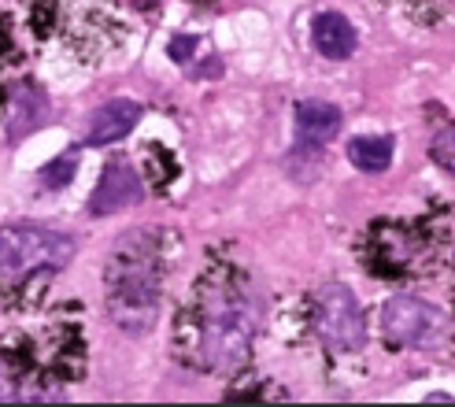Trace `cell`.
I'll list each match as a JSON object with an SVG mask.
<instances>
[{"label": "cell", "instance_id": "5bb4252c", "mask_svg": "<svg viewBox=\"0 0 455 407\" xmlns=\"http://www.w3.org/2000/svg\"><path fill=\"white\" fill-rule=\"evenodd\" d=\"M0 400H22V396H19V389L12 386V381H8L4 374H0Z\"/></svg>", "mask_w": 455, "mask_h": 407}, {"label": "cell", "instance_id": "8fae6325", "mask_svg": "<svg viewBox=\"0 0 455 407\" xmlns=\"http://www.w3.org/2000/svg\"><path fill=\"white\" fill-rule=\"evenodd\" d=\"M75 171H78V152H63L56 164H49V167L41 171V182L49 186V189H63L75 178Z\"/></svg>", "mask_w": 455, "mask_h": 407}, {"label": "cell", "instance_id": "52a82bcc", "mask_svg": "<svg viewBox=\"0 0 455 407\" xmlns=\"http://www.w3.org/2000/svg\"><path fill=\"white\" fill-rule=\"evenodd\" d=\"M141 123V104L138 100H108L104 108H97V116L89 119V145H111V141H123L126 133Z\"/></svg>", "mask_w": 455, "mask_h": 407}, {"label": "cell", "instance_id": "277c9868", "mask_svg": "<svg viewBox=\"0 0 455 407\" xmlns=\"http://www.w3.org/2000/svg\"><path fill=\"white\" fill-rule=\"evenodd\" d=\"M311 323L315 333L323 337V345L337 352H355L367 341V326H363V307L355 292L340 282H326L315 289L311 297Z\"/></svg>", "mask_w": 455, "mask_h": 407}, {"label": "cell", "instance_id": "4fadbf2b", "mask_svg": "<svg viewBox=\"0 0 455 407\" xmlns=\"http://www.w3.org/2000/svg\"><path fill=\"white\" fill-rule=\"evenodd\" d=\"M189 52H193V37H174L171 41V56L174 60H186Z\"/></svg>", "mask_w": 455, "mask_h": 407}, {"label": "cell", "instance_id": "5b68a950", "mask_svg": "<svg viewBox=\"0 0 455 407\" xmlns=\"http://www.w3.org/2000/svg\"><path fill=\"white\" fill-rule=\"evenodd\" d=\"M381 330L400 348H434L444 341L448 319L441 307L419 297H393L381 311Z\"/></svg>", "mask_w": 455, "mask_h": 407}, {"label": "cell", "instance_id": "8992f818", "mask_svg": "<svg viewBox=\"0 0 455 407\" xmlns=\"http://www.w3.org/2000/svg\"><path fill=\"white\" fill-rule=\"evenodd\" d=\"M141 200V178L126 160H116L108 164L100 182L93 189V200H89V211L93 215H116L123 208H133Z\"/></svg>", "mask_w": 455, "mask_h": 407}, {"label": "cell", "instance_id": "7a4b0ae2", "mask_svg": "<svg viewBox=\"0 0 455 407\" xmlns=\"http://www.w3.org/2000/svg\"><path fill=\"white\" fill-rule=\"evenodd\" d=\"M108 315L126 333H148L159 319V285H164V252L152 230H130L111 248L108 270Z\"/></svg>", "mask_w": 455, "mask_h": 407}, {"label": "cell", "instance_id": "9c48e42d", "mask_svg": "<svg viewBox=\"0 0 455 407\" xmlns=\"http://www.w3.org/2000/svg\"><path fill=\"white\" fill-rule=\"evenodd\" d=\"M340 126H345V116H340V108L326 104V100H304L297 108V133L304 145H326L333 141Z\"/></svg>", "mask_w": 455, "mask_h": 407}, {"label": "cell", "instance_id": "6da1fadb", "mask_svg": "<svg viewBox=\"0 0 455 407\" xmlns=\"http://www.w3.org/2000/svg\"><path fill=\"white\" fill-rule=\"evenodd\" d=\"M259 297L241 275H212L196 289L193 304V359L204 371L234 374L248 363L252 341L259 333Z\"/></svg>", "mask_w": 455, "mask_h": 407}, {"label": "cell", "instance_id": "7c38bea8", "mask_svg": "<svg viewBox=\"0 0 455 407\" xmlns=\"http://www.w3.org/2000/svg\"><path fill=\"white\" fill-rule=\"evenodd\" d=\"M429 152H434V160L455 174V126H444L434 133V145H429Z\"/></svg>", "mask_w": 455, "mask_h": 407}, {"label": "cell", "instance_id": "ba28073f", "mask_svg": "<svg viewBox=\"0 0 455 407\" xmlns=\"http://www.w3.org/2000/svg\"><path fill=\"white\" fill-rule=\"evenodd\" d=\"M311 41L326 60H348L355 52V27L348 22V15L323 12L311 22Z\"/></svg>", "mask_w": 455, "mask_h": 407}, {"label": "cell", "instance_id": "3957f363", "mask_svg": "<svg viewBox=\"0 0 455 407\" xmlns=\"http://www.w3.org/2000/svg\"><path fill=\"white\" fill-rule=\"evenodd\" d=\"M75 259V241L44 226L0 230V285H19L34 275H56Z\"/></svg>", "mask_w": 455, "mask_h": 407}, {"label": "cell", "instance_id": "30bf717a", "mask_svg": "<svg viewBox=\"0 0 455 407\" xmlns=\"http://www.w3.org/2000/svg\"><path fill=\"white\" fill-rule=\"evenodd\" d=\"M348 160L367 171V174H378L393 164V138L385 133H363V138H352L348 141Z\"/></svg>", "mask_w": 455, "mask_h": 407}]
</instances>
